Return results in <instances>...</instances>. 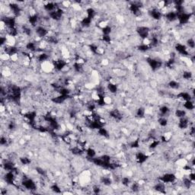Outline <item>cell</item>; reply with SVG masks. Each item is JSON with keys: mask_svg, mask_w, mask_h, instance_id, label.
Segmentation results:
<instances>
[{"mask_svg": "<svg viewBox=\"0 0 195 195\" xmlns=\"http://www.w3.org/2000/svg\"><path fill=\"white\" fill-rule=\"evenodd\" d=\"M137 50H139V52L141 53H146L148 52L149 50H150V47L148 44H140L137 46Z\"/></svg>", "mask_w": 195, "mask_h": 195, "instance_id": "32", "label": "cell"}, {"mask_svg": "<svg viewBox=\"0 0 195 195\" xmlns=\"http://www.w3.org/2000/svg\"><path fill=\"white\" fill-rule=\"evenodd\" d=\"M182 184L184 185V187H185L186 189H191V187L193 186L194 182L190 179L189 178H184L182 180Z\"/></svg>", "mask_w": 195, "mask_h": 195, "instance_id": "25", "label": "cell"}, {"mask_svg": "<svg viewBox=\"0 0 195 195\" xmlns=\"http://www.w3.org/2000/svg\"><path fill=\"white\" fill-rule=\"evenodd\" d=\"M167 86L168 88L171 89H173V90H176V89H179L180 88L182 87L181 85V83L180 82H178V80H169L167 83Z\"/></svg>", "mask_w": 195, "mask_h": 195, "instance_id": "17", "label": "cell"}, {"mask_svg": "<svg viewBox=\"0 0 195 195\" xmlns=\"http://www.w3.org/2000/svg\"><path fill=\"white\" fill-rule=\"evenodd\" d=\"M174 114L176 118H178V119H180V118H184V117H186V115H187V112H186V111L184 110V109L177 108V109L175 111Z\"/></svg>", "mask_w": 195, "mask_h": 195, "instance_id": "27", "label": "cell"}, {"mask_svg": "<svg viewBox=\"0 0 195 195\" xmlns=\"http://www.w3.org/2000/svg\"><path fill=\"white\" fill-rule=\"evenodd\" d=\"M92 191L93 194H98L101 193V188L100 186L98 185V184H95V185H93L92 187Z\"/></svg>", "mask_w": 195, "mask_h": 195, "instance_id": "37", "label": "cell"}, {"mask_svg": "<svg viewBox=\"0 0 195 195\" xmlns=\"http://www.w3.org/2000/svg\"><path fill=\"white\" fill-rule=\"evenodd\" d=\"M98 133H99V136H101V137H104V138H107V139H108V138L110 137V133L108 132V130L104 127H101L99 130H98Z\"/></svg>", "mask_w": 195, "mask_h": 195, "instance_id": "24", "label": "cell"}, {"mask_svg": "<svg viewBox=\"0 0 195 195\" xmlns=\"http://www.w3.org/2000/svg\"><path fill=\"white\" fill-rule=\"evenodd\" d=\"M130 187V190H131L133 192H134V193H137V192H139V190H140V183H139V182H131Z\"/></svg>", "mask_w": 195, "mask_h": 195, "instance_id": "30", "label": "cell"}, {"mask_svg": "<svg viewBox=\"0 0 195 195\" xmlns=\"http://www.w3.org/2000/svg\"><path fill=\"white\" fill-rule=\"evenodd\" d=\"M131 179L128 177V176H125V177H121L120 178V183L124 187H130V184H131Z\"/></svg>", "mask_w": 195, "mask_h": 195, "instance_id": "31", "label": "cell"}, {"mask_svg": "<svg viewBox=\"0 0 195 195\" xmlns=\"http://www.w3.org/2000/svg\"><path fill=\"white\" fill-rule=\"evenodd\" d=\"M112 27L110 26L109 25H108L105 27L101 28V33L102 35H110L112 33Z\"/></svg>", "mask_w": 195, "mask_h": 195, "instance_id": "29", "label": "cell"}, {"mask_svg": "<svg viewBox=\"0 0 195 195\" xmlns=\"http://www.w3.org/2000/svg\"><path fill=\"white\" fill-rule=\"evenodd\" d=\"M50 189L52 192L55 194H61L62 193V188L60 187L58 184H53L52 185H50Z\"/></svg>", "mask_w": 195, "mask_h": 195, "instance_id": "34", "label": "cell"}, {"mask_svg": "<svg viewBox=\"0 0 195 195\" xmlns=\"http://www.w3.org/2000/svg\"><path fill=\"white\" fill-rule=\"evenodd\" d=\"M21 184L23 188H25V189L27 190V191H30L31 192L37 191V182L34 181V180L31 178L23 180V181L21 182Z\"/></svg>", "mask_w": 195, "mask_h": 195, "instance_id": "4", "label": "cell"}, {"mask_svg": "<svg viewBox=\"0 0 195 195\" xmlns=\"http://www.w3.org/2000/svg\"><path fill=\"white\" fill-rule=\"evenodd\" d=\"M18 161H19L20 164L22 165L25 166V167L30 165L31 164V162H32V161H31V158L27 156L19 157V158H18Z\"/></svg>", "mask_w": 195, "mask_h": 195, "instance_id": "20", "label": "cell"}, {"mask_svg": "<svg viewBox=\"0 0 195 195\" xmlns=\"http://www.w3.org/2000/svg\"><path fill=\"white\" fill-rule=\"evenodd\" d=\"M146 115V108L143 107H139L136 111V117L139 119H143L145 118Z\"/></svg>", "mask_w": 195, "mask_h": 195, "instance_id": "21", "label": "cell"}, {"mask_svg": "<svg viewBox=\"0 0 195 195\" xmlns=\"http://www.w3.org/2000/svg\"><path fill=\"white\" fill-rule=\"evenodd\" d=\"M100 40L101 41V42L104 43V44H111V35H101L100 37Z\"/></svg>", "mask_w": 195, "mask_h": 195, "instance_id": "36", "label": "cell"}, {"mask_svg": "<svg viewBox=\"0 0 195 195\" xmlns=\"http://www.w3.org/2000/svg\"><path fill=\"white\" fill-rule=\"evenodd\" d=\"M182 79H184L186 81H189L193 78V73L190 70H184L182 74Z\"/></svg>", "mask_w": 195, "mask_h": 195, "instance_id": "28", "label": "cell"}, {"mask_svg": "<svg viewBox=\"0 0 195 195\" xmlns=\"http://www.w3.org/2000/svg\"><path fill=\"white\" fill-rule=\"evenodd\" d=\"M176 98L180 100L183 101H193L194 98L192 97L191 95V93L187 92H180L178 94H177Z\"/></svg>", "mask_w": 195, "mask_h": 195, "instance_id": "11", "label": "cell"}, {"mask_svg": "<svg viewBox=\"0 0 195 195\" xmlns=\"http://www.w3.org/2000/svg\"><path fill=\"white\" fill-rule=\"evenodd\" d=\"M182 107H183L184 109L187 111H193L194 109V101H186L182 104Z\"/></svg>", "mask_w": 195, "mask_h": 195, "instance_id": "23", "label": "cell"}, {"mask_svg": "<svg viewBox=\"0 0 195 195\" xmlns=\"http://www.w3.org/2000/svg\"><path fill=\"white\" fill-rule=\"evenodd\" d=\"M136 32H137L138 37H140L143 41L146 40L149 38V34L151 32V28L147 26H143V25H140L136 28Z\"/></svg>", "mask_w": 195, "mask_h": 195, "instance_id": "1", "label": "cell"}, {"mask_svg": "<svg viewBox=\"0 0 195 195\" xmlns=\"http://www.w3.org/2000/svg\"><path fill=\"white\" fill-rule=\"evenodd\" d=\"M163 18L169 23H173V22L177 21L178 14L176 13L175 10H169L165 15H163Z\"/></svg>", "mask_w": 195, "mask_h": 195, "instance_id": "9", "label": "cell"}, {"mask_svg": "<svg viewBox=\"0 0 195 195\" xmlns=\"http://www.w3.org/2000/svg\"><path fill=\"white\" fill-rule=\"evenodd\" d=\"M177 181V177L176 175L174 173H165L162 176L158 177V182H161L165 184H175Z\"/></svg>", "mask_w": 195, "mask_h": 195, "instance_id": "2", "label": "cell"}, {"mask_svg": "<svg viewBox=\"0 0 195 195\" xmlns=\"http://www.w3.org/2000/svg\"><path fill=\"white\" fill-rule=\"evenodd\" d=\"M85 152H86V156H87L88 158H93L96 157L97 153L95 149L92 147H89L87 149H85Z\"/></svg>", "mask_w": 195, "mask_h": 195, "instance_id": "26", "label": "cell"}, {"mask_svg": "<svg viewBox=\"0 0 195 195\" xmlns=\"http://www.w3.org/2000/svg\"><path fill=\"white\" fill-rule=\"evenodd\" d=\"M158 112H159V117H165L171 112V110L169 107L164 104L158 108Z\"/></svg>", "mask_w": 195, "mask_h": 195, "instance_id": "19", "label": "cell"}, {"mask_svg": "<svg viewBox=\"0 0 195 195\" xmlns=\"http://www.w3.org/2000/svg\"><path fill=\"white\" fill-rule=\"evenodd\" d=\"M100 182L103 185L105 186V187H110L113 184V181L112 178H111L110 176H101L100 177Z\"/></svg>", "mask_w": 195, "mask_h": 195, "instance_id": "15", "label": "cell"}, {"mask_svg": "<svg viewBox=\"0 0 195 195\" xmlns=\"http://www.w3.org/2000/svg\"><path fill=\"white\" fill-rule=\"evenodd\" d=\"M49 32L50 31L42 25H38L34 27V34L39 39H44L49 35Z\"/></svg>", "mask_w": 195, "mask_h": 195, "instance_id": "6", "label": "cell"}, {"mask_svg": "<svg viewBox=\"0 0 195 195\" xmlns=\"http://www.w3.org/2000/svg\"><path fill=\"white\" fill-rule=\"evenodd\" d=\"M139 147H140V138L139 137L134 139L133 140H132L131 143H130V148L132 149H139Z\"/></svg>", "mask_w": 195, "mask_h": 195, "instance_id": "22", "label": "cell"}, {"mask_svg": "<svg viewBox=\"0 0 195 195\" xmlns=\"http://www.w3.org/2000/svg\"><path fill=\"white\" fill-rule=\"evenodd\" d=\"M153 187L154 191H156V192H158V193H166V190H167V188H166V184L164 183H162V182H158V183L155 184Z\"/></svg>", "mask_w": 195, "mask_h": 195, "instance_id": "14", "label": "cell"}, {"mask_svg": "<svg viewBox=\"0 0 195 195\" xmlns=\"http://www.w3.org/2000/svg\"><path fill=\"white\" fill-rule=\"evenodd\" d=\"M174 47L176 52H178L180 55H182L183 56H190V54L188 52V48L184 44H182L181 43H175Z\"/></svg>", "mask_w": 195, "mask_h": 195, "instance_id": "8", "label": "cell"}, {"mask_svg": "<svg viewBox=\"0 0 195 195\" xmlns=\"http://www.w3.org/2000/svg\"><path fill=\"white\" fill-rule=\"evenodd\" d=\"M146 63L151 68V70L153 72L156 71L158 69H160L163 65V62L161 60H158L156 58H153V57H147L146 58Z\"/></svg>", "mask_w": 195, "mask_h": 195, "instance_id": "5", "label": "cell"}, {"mask_svg": "<svg viewBox=\"0 0 195 195\" xmlns=\"http://www.w3.org/2000/svg\"><path fill=\"white\" fill-rule=\"evenodd\" d=\"M186 46L187 48H191V50H194L195 47V41L194 38L192 37H189L186 40Z\"/></svg>", "mask_w": 195, "mask_h": 195, "instance_id": "35", "label": "cell"}, {"mask_svg": "<svg viewBox=\"0 0 195 195\" xmlns=\"http://www.w3.org/2000/svg\"><path fill=\"white\" fill-rule=\"evenodd\" d=\"M188 178H189L193 182H195V174L194 173V172H190L189 175H188Z\"/></svg>", "mask_w": 195, "mask_h": 195, "instance_id": "38", "label": "cell"}, {"mask_svg": "<svg viewBox=\"0 0 195 195\" xmlns=\"http://www.w3.org/2000/svg\"><path fill=\"white\" fill-rule=\"evenodd\" d=\"M158 123L162 127H166L168 125V118L165 117H159L158 119Z\"/></svg>", "mask_w": 195, "mask_h": 195, "instance_id": "33", "label": "cell"}, {"mask_svg": "<svg viewBox=\"0 0 195 195\" xmlns=\"http://www.w3.org/2000/svg\"><path fill=\"white\" fill-rule=\"evenodd\" d=\"M85 13H86V17L89 18L90 19L93 20L95 19V17L97 16L96 10L92 7H89V8L85 9Z\"/></svg>", "mask_w": 195, "mask_h": 195, "instance_id": "18", "label": "cell"}, {"mask_svg": "<svg viewBox=\"0 0 195 195\" xmlns=\"http://www.w3.org/2000/svg\"><path fill=\"white\" fill-rule=\"evenodd\" d=\"M92 23V20L85 16V17L83 18L82 19L80 20L79 25L82 28H89V27H91Z\"/></svg>", "mask_w": 195, "mask_h": 195, "instance_id": "16", "label": "cell"}, {"mask_svg": "<svg viewBox=\"0 0 195 195\" xmlns=\"http://www.w3.org/2000/svg\"><path fill=\"white\" fill-rule=\"evenodd\" d=\"M148 15L151 18H153L154 21H160L163 18V14L162 13L161 9L156 7H152L148 11Z\"/></svg>", "mask_w": 195, "mask_h": 195, "instance_id": "7", "label": "cell"}, {"mask_svg": "<svg viewBox=\"0 0 195 195\" xmlns=\"http://www.w3.org/2000/svg\"><path fill=\"white\" fill-rule=\"evenodd\" d=\"M190 127V120L187 117L180 118L178 123V127L181 130H186Z\"/></svg>", "mask_w": 195, "mask_h": 195, "instance_id": "13", "label": "cell"}, {"mask_svg": "<svg viewBox=\"0 0 195 195\" xmlns=\"http://www.w3.org/2000/svg\"><path fill=\"white\" fill-rule=\"evenodd\" d=\"M194 13L193 12H184V13L178 14L177 21H178V25H187L191 22V20L193 18Z\"/></svg>", "mask_w": 195, "mask_h": 195, "instance_id": "3", "label": "cell"}, {"mask_svg": "<svg viewBox=\"0 0 195 195\" xmlns=\"http://www.w3.org/2000/svg\"><path fill=\"white\" fill-rule=\"evenodd\" d=\"M149 157V156L146 153H143L142 151L137 152L135 154L136 160H137V163H139V164H143V163H145V162L148 160Z\"/></svg>", "mask_w": 195, "mask_h": 195, "instance_id": "10", "label": "cell"}, {"mask_svg": "<svg viewBox=\"0 0 195 195\" xmlns=\"http://www.w3.org/2000/svg\"><path fill=\"white\" fill-rule=\"evenodd\" d=\"M106 88L108 92H110L111 95H116L118 90H119L118 85L115 82H108L107 83Z\"/></svg>", "mask_w": 195, "mask_h": 195, "instance_id": "12", "label": "cell"}]
</instances>
